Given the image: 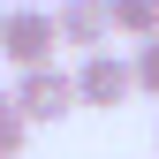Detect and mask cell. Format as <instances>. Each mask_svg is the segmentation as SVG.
<instances>
[{
	"instance_id": "cell-1",
	"label": "cell",
	"mask_w": 159,
	"mask_h": 159,
	"mask_svg": "<svg viewBox=\"0 0 159 159\" xmlns=\"http://www.w3.org/2000/svg\"><path fill=\"white\" fill-rule=\"evenodd\" d=\"M53 46H61V23H53V8H8L0 53L15 61V76H30V68H53Z\"/></svg>"
},
{
	"instance_id": "cell-2",
	"label": "cell",
	"mask_w": 159,
	"mask_h": 159,
	"mask_svg": "<svg viewBox=\"0 0 159 159\" xmlns=\"http://www.w3.org/2000/svg\"><path fill=\"white\" fill-rule=\"evenodd\" d=\"M15 106H23L30 129H46V121H61L68 106H84V91H76L68 68H30V76H15Z\"/></svg>"
},
{
	"instance_id": "cell-3",
	"label": "cell",
	"mask_w": 159,
	"mask_h": 159,
	"mask_svg": "<svg viewBox=\"0 0 159 159\" xmlns=\"http://www.w3.org/2000/svg\"><path fill=\"white\" fill-rule=\"evenodd\" d=\"M76 91H84V106H106V114H114V106L136 91V61H121V53H84Z\"/></svg>"
},
{
	"instance_id": "cell-4",
	"label": "cell",
	"mask_w": 159,
	"mask_h": 159,
	"mask_svg": "<svg viewBox=\"0 0 159 159\" xmlns=\"http://www.w3.org/2000/svg\"><path fill=\"white\" fill-rule=\"evenodd\" d=\"M53 23H61V46L106 53V38H114V0H53Z\"/></svg>"
},
{
	"instance_id": "cell-5",
	"label": "cell",
	"mask_w": 159,
	"mask_h": 159,
	"mask_svg": "<svg viewBox=\"0 0 159 159\" xmlns=\"http://www.w3.org/2000/svg\"><path fill=\"white\" fill-rule=\"evenodd\" d=\"M114 30L136 38V46H152L159 38V0H114Z\"/></svg>"
},
{
	"instance_id": "cell-6",
	"label": "cell",
	"mask_w": 159,
	"mask_h": 159,
	"mask_svg": "<svg viewBox=\"0 0 159 159\" xmlns=\"http://www.w3.org/2000/svg\"><path fill=\"white\" fill-rule=\"evenodd\" d=\"M23 136H30L23 106H15V91H0V159H15V152H23Z\"/></svg>"
},
{
	"instance_id": "cell-7",
	"label": "cell",
	"mask_w": 159,
	"mask_h": 159,
	"mask_svg": "<svg viewBox=\"0 0 159 159\" xmlns=\"http://www.w3.org/2000/svg\"><path fill=\"white\" fill-rule=\"evenodd\" d=\"M136 91L159 98V38H152V46H136Z\"/></svg>"
},
{
	"instance_id": "cell-8",
	"label": "cell",
	"mask_w": 159,
	"mask_h": 159,
	"mask_svg": "<svg viewBox=\"0 0 159 159\" xmlns=\"http://www.w3.org/2000/svg\"><path fill=\"white\" fill-rule=\"evenodd\" d=\"M0 30H8V8H0Z\"/></svg>"
}]
</instances>
